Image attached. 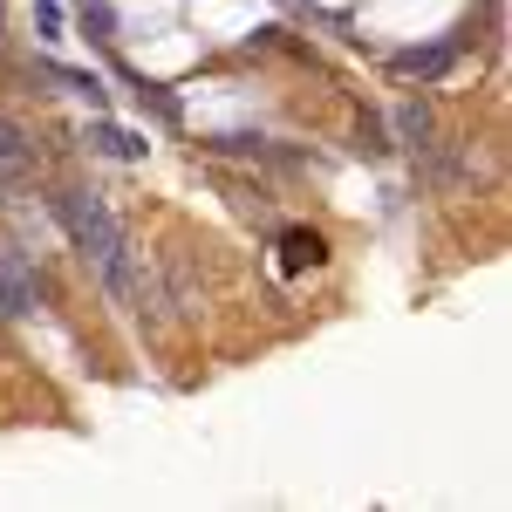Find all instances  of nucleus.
<instances>
[{"instance_id": "obj_1", "label": "nucleus", "mask_w": 512, "mask_h": 512, "mask_svg": "<svg viewBox=\"0 0 512 512\" xmlns=\"http://www.w3.org/2000/svg\"><path fill=\"white\" fill-rule=\"evenodd\" d=\"M55 219L69 226V239H76V253L103 274V287L117 294L123 308H164L158 301V287H151V274L137 267V253H130V239H123V226L110 219V205L89 192V185H62L55 192Z\"/></svg>"}, {"instance_id": "obj_2", "label": "nucleus", "mask_w": 512, "mask_h": 512, "mask_svg": "<svg viewBox=\"0 0 512 512\" xmlns=\"http://www.w3.org/2000/svg\"><path fill=\"white\" fill-rule=\"evenodd\" d=\"M35 294H48L41 267L21 253V246H0V321H21L35 315Z\"/></svg>"}, {"instance_id": "obj_3", "label": "nucleus", "mask_w": 512, "mask_h": 512, "mask_svg": "<svg viewBox=\"0 0 512 512\" xmlns=\"http://www.w3.org/2000/svg\"><path fill=\"white\" fill-rule=\"evenodd\" d=\"M35 164H41V151H35V137L21 130V123H0V198H14L28 178H35Z\"/></svg>"}, {"instance_id": "obj_4", "label": "nucleus", "mask_w": 512, "mask_h": 512, "mask_svg": "<svg viewBox=\"0 0 512 512\" xmlns=\"http://www.w3.org/2000/svg\"><path fill=\"white\" fill-rule=\"evenodd\" d=\"M82 144H89V151H103V158H123V164H137L144 151H151V144H144V130H130V123H110V117H89Z\"/></svg>"}, {"instance_id": "obj_5", "label": "nucleus", "mask_w": 512, "mask_h": 512, "mask_svg": "<svg viewBox=\"0 0 512 512\" xmlns=\"http://www.w3.org/2000/svg\"><path fill=\"white\" fill-rule=\"evenodd\" d=\"M35 76H41V82H55L62 96H82L89 110H103V103H110V89H103V76H89V69H62V62H35Z\"/></svg>"}, {"instance_id": "obj_6", "label": "nucleus", "mask_w": 512, "mask_h": 512, "mask_svg": "<svg viewBox=\"0 0 512 512\" xmlns=\"http://www.w3.org/2000/svg\"><path fill=\"white\" fill-rule=\"evenodd\" d=\"M451 62H458V41H437V48H403L390 69H396V76H410V82H437Z\"/></svg>"}, {"instance_id": "obj_7", "label": "nucleus", "mask_w": 512, "mask_h": 512, "mask_svg": "<svg viewBox=\"0 0 512 512\" xmlns=\"http://www.w3.org/2000/svg\"><path fill=\"white\" fill-rule=\"evenodd\" d=\"M396 144H403V151H424V144H431L437 137V117H431V103H424V96H410V103H396Z\"/></svg>"}, {"instance_id": "obj_8", "label": "nucleus", "mask_w": 512, "mask_h": 512, "mask_svg": "<svg viewBox=\"0 0 512 512\" xmlns=\"http://www.w3.org/2000/svg\"><path fill=\"white\" fill-rule=\"evenodd\" d=\"M280 246H287V267H321V260H328V239L308 233V226H287Z\"/></svg>"}, {"instance_id": "obj_9", "label": "nucleus", "mask_w": 512, "mask_h": 512, "mask_svg": "<svg viewBox=\"0 0 512 512\" xmlns=\"http://www.w3.org/2000/svg\"><path fill=\"white\" fill-rule=\"evenodd\" d=\"M82 28H89V41H117V14H110V0H82Z\"/></svg>"}, {"instance_id": "obj_10", "label": "nucleus", "mask_w": 512, "mask_h": 512, "mask_svg": "<svg viewBox=\"0 0 512 512\" xmlns=\"http://www.w3.org/2000/svg\"><path fill=\"white\" fill-rule=\"evenodd\" d=\"M35 14H41V35L62 41V7H55V0H35Z\"/></svg>"}, {"instance_id": "obj_11", "label": "nucleus", "mask_w": 512, "mask_h": 512, "mask_svg": "<svg viewBox=\"0 0 512 512\" xmlns=\"http://www.w3.org/2000/svg\"><path fill=\"white\" fill-rule=\"evenodd\" d=\"M0 205H7V198H0Z\"/></svg>"}]
</instances>
